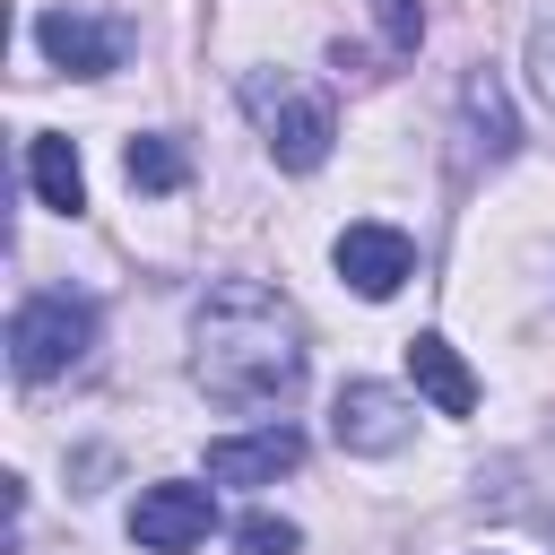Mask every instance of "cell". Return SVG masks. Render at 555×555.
<instances>
[{"instance_id":"cell-3","label":"cell","mask_w":555,"mask_h":555,"mask_svg":"<svg viewBox=\"0 0 555 555\" xmlns=\"http://www.w3.org/2000/svg\"><path fill=\"white\" fill-rule=\"evenodd\" d=\"M95 330H104V312H95L87 295H69V286L26 295V304L9 312V364H17V382H61V373H78L87 347H95Z\"/></svg>"},{"instance_id":"cell-1","label":"cell","mask_w":555,"mask_h":555,"mask_svg":"<svg viewBox=\"0 0 555 555\" xmlns=\"http://www.w3.org/2000/svg\"><path fill=\"white\" fill-rule=\"evenodd\" d=\"M191 382L217 408H278L304 390V312L260 278H217L191 312Z\"/></svg>"},{"instance_id":"cell-14","label":"cell","mask_w":555,"mask_h":555,"mask_svg":"<svg viewBox=\"0 0 555 555\" xmlns=\"http://www.w3.org/2000/svg\"><path fill=\"white\" fill-rule=\"evenodd\" d=\"M234 546H243V555H295V546H304V529H295V520H278V512H251V520L234 529Z\"/></svg>"},{"instance_id":"cell-4","label":"cell","mask_w":555,"mask_h":555,"mask_svg":"<svg viewBox=\"0 0 555 555\" xmlns=\"http://www.w3.org/2000/svg\"><path fill=\"white\" fill-rule=\"evenodd\" d=\"M408 434H416V408H408L390 382H347V390L330 399V442L356 451V460H390Z\"/></svg>"},{"instance_id":"cell-11","label":"cell","mask_w":555,"mask_h":555,"mask_svg":"<svg viewBox=\"0 0 555 555\" xmlns=\"http://www.w3.org/2000/svg\"><path fill=\"white\" fill-rule=\"evenodd\" d=\"M26 182H35V199H43V208H61V217H78V208H87V165H78V147H69L61 130L26 139Z\"/></svg>"},{"instance_id":"cell-8","label":"cell","mask_w":555,"mask_h":555,"mask_svg":"<svg viewBox=\"0 0 555 555\" xmlns=\"http://www.w3.org/2000/svg\"><path fill=\"white\" fill-rule=\"evenodd\" d=\"M295 460H304V434L295 425H251V434L208 442V486H278Z\"/></svg>"},{"instance_id":"cell-12","label":"cell","mask_w":555,"mask_h":555,"mask_svg":"<svg viewBox=\"0 0 555 555\" xmlns=\"http://www.w3.org/2000/svg\"><path fill=\"white\" fill-rule=\"evenodd\" d=\"M121 165H130V191H156V199H165V191H182V173H191V156H182L165 130L130 139V147H121Z\"/></svg>"},{"instance_id":"cell-9","label":"cell","mask_w":555,"mask_h":555,"mask_svg":"<svg viewBox=\"0 0 555 555\" xmlns=\"http://www.w3.org/2000/svg\"><path fill=\"white\" fill-rule=\"evenodd\" d=\"M460 147H468V165H503L520 147V121H512V95H503L494 69L460 78Z\"/></svg>"},{"instance_id":"cell-6","label":"cell","mask_w":555,"mask_h":555,"mask_svg":"<svg viewBox=\"0 0 555 555\" xmlns=\"http://www.w3.org/2000/svg\"><path fill=\"white\" fill-rule=\"evenodd\" d=\"M35 43H43V61L69 69V78H104V69H121L130 26H121V17H87V9H43V17H35Z\"/></svg>"},{"instance_id":"cell-15","label":"cell","mask_w":555,"mask_h":555,"mask_svg":"<svg viewBox=\"0 0 555 555\" xmlns=\"http://www.w3.org/2000/svg\"><path fill=\"white\" fill-rule=\"evenodd\" d=\"M529 78H538V95H546V113H555V17L529 26Z\"/></svg>"},{"instance_id":"cell-10","label":"cell","mask_w":555,"mask_h":555,"mask_svg":"<svg viewBox=\"0 0 555 555\" xmlns=\"http://www.w3.org/2000/svg\"><path fill=\"white\" fill-rule=\"evenodd\" d=\"M408 373H416V390L442 408V416H468L477 408V373L460 364V347L442 338V330H425V338H408Z\"/></svg>"},{"instance_id":"cell-5","label":"cell","mask_w":555,"mask_h":555,"mask_svg":"<svg viewBox=\"0 0 555 555\" xmlns=\"http://www.w3.org/2000/svg\"><path fill=\"white\" fill-rule=\"evenodd\" d=\"M208 529H217V494L191 486V477H165V486H147V494L130 503V538H139L147 555H191Z\"/></svg>"},{"instance_id":"cell-2","label":"cell","mask_w":555,"mask_h":555,"mask_svg":"<svg viewBox=\"0 0 555 555\" xmlns=\"http://www.w3.org/2000/svg\"><path fill=\"white\" fill-rule=\"evenodd\" d=\"M243 113L260 121V139H269V156L286 173H312L330 156V139H338V104L321 87H304V78H278V69L243 78Z\"/></svg>"},{"instance_id":"cell-7","label":"cell","mask_w":555,"mask_h":555,"mask_svg":"<svg viewBox=\"0 0 555 555\" xmlns=\"http://www.w3.org/2000/svg\"><path fill=\"white\" fill-rule=\"evenodd\" d=\"M330 260H338V278H347L364 304H382V295H399V286L416 278V243H408L399 225H382V217L347 225V234L330 243Z\"/></svg>"},{"instance_id":"cell-13","label":"cell","mask_w":555,"mask_h":555,"mask_svg":"<svg viewBox=\"0 0 555 555\" xmlns=\"http://www.w3.org/2000/svg\"><path fill=\"white\" fill-rule=\"evenodd\" d=\"M373 9H382V61H408L425 43V9L416 0H373Z\"/></svg>"}]
</instances>
